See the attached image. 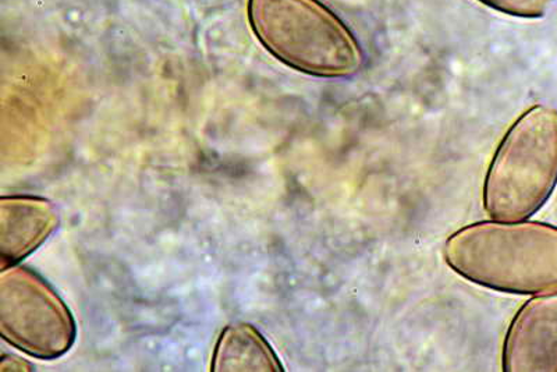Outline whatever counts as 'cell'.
Wrapping results in <instances>:
<instances>
[{
    "mask_svg": "<svg viewBox=\"0 0 557 372\" xmlns=\"http://www.w3.org/2000/svg\"><path fill=\"white\" fill-rule=\"evenodd\" d=\"M446 264L471 284L509 295L557 290V226L539 221H482L453 233Z\"/></svg>",
    "mask_w": 557,
    "mask_h": 372,
    "instance_id": "obj_1",
    "label": "cell"
},
{
    "mask_svg": "<svg viewBox=\"0 0 557 372\" xmlns=\"http://www.w3.org/2000/svg\"><path fill=\"white\" fill-rule=\"evenodd\" d=\"M253 37L276 61L323 80H348L366 64L360 39L321 0H247Z\"/></svg>",
    "mask_w": 557,
    "mask_h": 372,
    "instance_id": "obj_2",
    "label": "cell"
},
{
    "mask_svg": "<svg viewBox=\"0 0 557 372\" xmlns=\"http://www.w3.org/2000/svg\"><path fill=\"white\" fill-rule=\"evenodd\" d=\"M557 187V109L536 103L497 144L487 166L482 204L491 220H530Z\"/></svg>",
    "mask_w": 557,
    "mask_h": 372,
    "instance_id": "obj_3",
    "label": "cell"
},
{
    "mask_svg": "<svg viewBox=\"0 0 557 372\" xmlns=\"http://www.w3.org/2000/svg\"><path fill=\"white\" fill-rule=\"evenodd\" d=\"M0 332L9 345L41 360L66 355L77 336L62 297L37 272L20 265L0 274Z\"/></svg>",
    "mask_w": 557,
    "mask_h": 372,
    "instance_id": "obj_4",
    "label": "cell"
},
{
    "mask_svg": "<svg viewBox=\"0 0 557 372\" xmlns=\"http://www.w3.org/2000/svg\"><path fill=\"white\" fill-rule=\"evenodd\" d=\"M505 372H557V290L532 296L517 310L502 349Z\"/></svg>",
    "mask_w": 557,
    "mask_h": 372,
    "instance_id": "obj_5",
    "label": "cell"
},
{
    "mask_svg": "<svg viewBox=\"0 0 557 372\" xmlns=\"http://www.w3.org/2000/svg\"><path fill=\"white\" fill-rule=\"evenodd\" d=\"M59 226L58 210L47 198H0V261L2 270L17 265L49 239Z\"/></svg>",
    "mask_w": 557,
    "mask_h": 372,
    "instance_id": "obj_6",
    "label": "cell"
},
{
    "mask_svg": "<svg viewBox=\"0 0 557 372\" xmlns=\"http://www.w3.org/2000/svg\"><path fill=\"white\" fill-rule=\"evenodd\" d=\"M211 369L216 372L285 371L270 342L250 324H233L223 330L213 351Z\"/></svg>",
    "mask_w": 557,
    "mask_h": 372,
    "instance_id": "obj_7",
    "label": "cell"
},
{
    "mask_svg": "<svg viewBox=\"0 0 557 372\" xmlns=\"http://www.w3.org/2000/svg\"><path fill=\"white\" fill-rule=\"evenodd\" d=\"M476 2L506 16L539 20L550 12L556 0H476Z\"/></svg>",
    "mask_w": 557,
    "mask_h": 372,
    "instance_id": "obj_8",
    "label": "cell"
},
{
    "mask_svg": "<svg viewBox=\"0 0 557 372\" xmlns=\"http://www.w3.org/2000/svg\"><path fill=\"white\" fill-rule=\"evenodd\" d=\"M0 370H2V371H33L34 367L32 364H29L28 361L18 359V357L4 356L2 359V363H0Z\"/></svg>",
    "mask_w": 557,
    "mask_h": 372,
    "instance_id": "obj_9",
    "label": "cell"
}]
</instances>
